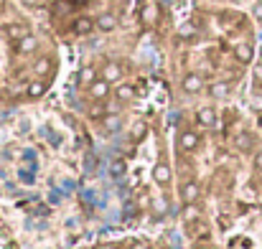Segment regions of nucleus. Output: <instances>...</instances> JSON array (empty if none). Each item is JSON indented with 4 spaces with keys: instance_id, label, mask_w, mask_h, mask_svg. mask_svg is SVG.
<instances>
[{
    "instance_id": "obj_1",
    "label": "nucleus",
    "mask_w": 262,
    "mask_h": 249,
    "mask_svg": "<svg viewBox=\"0 0 262 249\" xmlns=\"http://www.w3.org/2000/svg\"><path fill=\"white\" fill-rule=\"evenodd\" d=\"M87 94H89L92 102H107V99L112 97V84H110L107 79L97 77V79L87 87Z\"/></svg>"
},
{
    "instance_id": "obj_2",
    "label": "nucleus",
    "mask_w": 262,
    "mask_h": 249,
    "mask_svg": "<svg viewBox=\"0 0 262 249\" xmlns=\"http://www.w3.org/2000/svg\"><path fill=\"white\" fill-rule=\"evenodd\" d=\"M176 145H178V150H181V153H196V150H199V145H201V137H199V132H196V130L186 127V130H181V132H178Z\"/></svg>"
},
{
    "instance_id": "obj_3",
    "label": "nucleus",
    "mask_w": 262,
    "mask_h": 249,
    "mask_svg": "<svg viewBox=\"0 0 262 249\" xmlns=\"http://www.w3.org/2000/svg\"><path fill=\"white\" fill-rule=\"evenodd\" d=\"M181 89H183V94H199L204 89V77L196 72H186L181 77Z\"/></svg>"
},
{
    "instance_id": "obj_4",
    "label": "nucleus",
    "mask_w": 262,
    "mask_h": 249,
    "mask_svg": "<svg viewBox=\"0 0 262 249\" xmlns=\"http://www.w3.org/2000/svg\"><path fill=\"white\" fill-rule=\"evenodd\" d=\"M39 36H34V33H26L23 39H18L16 41V54L18 56H31V54H36L39 51Z\"/></svg>"
},
{
    "instance_id": "obj_5",
    "label": "nucleus",
    "mask_w": 262,
    "mask_h": 249,
    "mask_svg": "<svg viewBox=\"0 0 262 249\" xmlns=\"http://www.w3.org/2000/svg\"><path fill=\"white\" fill-rule=\"evenodd\" d=\"M102 79H107L112 87L120 84V82L125 79V69H122V64H120V61H107L105 69H102Z\"/></svg>"
},
{
    "instance_id": "obj_6",
    "label": "nucleus",
    "mask_w": 262,
    "mask_h": 249,
    "mask_svg": "<svg viewBox=\"0 0 262 249\" xmlns=\"http://www.w3.org/2000/svg\"><path fill=\"white\" fill-rule=\"evenodd\" d=\"M46 89H49V82L41 79V77H36V79H31L28 87H26V99L36 102V99H41V97L46 94Z\"/></svg>"
},
{
    "instance_id": "obj_7",
    "label": "nucleus",
    "mask_w": 262,
    "mask_h": 249,
    "mask_svg": "<svg viewBox=\"0 0 262 249\" xmlns=\"http://www.w3.org/2000/svg\"><path fill=\"white\" fill-rule=\"evenodd\" d=\"M150 178H153V183H155V186H168V183H171V178H173V170H171V165H168V163H155V165H153Z\"/></svg>"
},
{
    "instance_id": "obj_8",
    "label": "nucleus",
    "mask_w": 262,
    "mask_h": 249,
    "mask_svg": "<svg viewBox=\"0 0 262 249\" xmlns=\"http://www.w3.org/2000/svg\"><path fill=\"white\" fill-rule=\"evenodd\" d=\"M196 122H199L201 127H206V130L216 127V122H219L216 110H214V107H199V110H196Z\"/></svg>"
},
{
    "instance_id": "obj_9",
    "label": "nucleus",
    "mask_w": 262,
    "mask_h": 249,
    "mask_svg": "<svg viewBox=\"0 0 262 249\" xmlns=\"http://www.w3.org/2000/svg\"><path fill=\"white\" fill-rule=\"evenodd\" d=\"M112 94H115L117 102H133L138 97V89L133 84H127V82H120V84L112 87Z\"/></svg>"
},
{
    "instance_id": "obj_10",
    "label": "nucleus",
    "mask_w": 262,
    "mask_h": 249,
    "mask_svg": "<svg viewBox=\"0 0 262 249\" xmlns=\"http://www.w3.org/2000/svg\"><path fill=\"white\" fill-rule=\"evenodd\" d=\"M199 196H201V188H199L196 181H186V183L181 186V201H183V206H186V203H196Z\"/></svg>"
},
{
    "instance_id": "obj_11",
    "label": "nucleus",
    "mask_w": 262,
    "mask_h": 249,
    "mask_svg": "<svg viewBox=\"0 0 262 249\" xmlns=\"http://www.w3.org/2000/svg\"><path fill=\"white\" fill-rule=\"evenodd\" d=\"M94 26H97V31H102V33H112V31L117 28V16H115V13H100V16L94 18Z\"/></svg>"
},
{
    "instance_id": "obj_12",
    "label": "nucleus",
    "mask_w": 262,
    "mask_h": 249,
    "mask_svg": "<svg viewBox=\"0 0 262 249\" xmlns=\"http://www.w3.org/2000/svg\"><path fill=\"white\" fill-rule=\"evenodd\" d=\"M72 31H74L77 36H89L92 31H97V26H94V18H89V16H79V18L74 21Z\"/></svg>"
},
{
    "instance_id": "obj_13",
    "label": "nucleus",
    "mask_w": 262,
    "mask_h": 249,
    "mask_svg": "<svg viewBox=\"0 0 262 249\" xmlns=\"http://www.w3.org/2000/svg\"><path fill=\"white\" fill-rule=\"evenodd\" d=\"M3 33H6L11 41H18V39H23V36L31 33V31H28L26 23H8V26H3Z\"/></svg>"
},
{
    "instance_id": "obj_14",
    "label": "nucleus",
    "mask_w": 262,
    "mask_h": 249,
    "mask_svg": "<svg viewBox=\"0 0 262 249\" xmlns=\"http://www.w3.org/2000/svg\"><path fill=\"white\" fill-rule=\"evenodd\" d=\"M234 59H237L239 64H249V61L254 59L252 46H249V44H237V46H234Z\"/></svg>"
},
{
    "instance_id": "obj_15",
    "label": "nucleus",
    "mask_w": 262,
    "mask_h": 249,
    "mask_svg": "<svg viewBox=\"0 0 262 249\" xmlns=\"http://www.w3.org/2000/svg\"><path fill=\"white\" fill-rule=\"evenodd\" d=\"M150 211H153V216H166V214L171 211L168 198H166V196H155V198H150Z\"/></svg>"
},
{
    "instance_id": "obj_16",
    "label": "nucleus",
    "mask_w": 262,
    "mask_h": 249,
    "mask_svg": "<svg viewBox=\"0 0 262 249\" xmlns=\"http://www.w3.org/2000/svg\"><path fill=\"white\" fill-rule=\"evenodd\" d=\"M51 69H54V64H51L49 56H41V59H36V64H34V74H36V77H49Z\"/></svg>"
},
{
    "instance_id": "obj_17",
    "label": "nucleus",
    "mask_w": 262,
    "mask_h": 249,
    "mask_svg": "<svg viewBox=\"0 0 262 249\" xmlns=\"http://www.w3.org/2000/svg\"><path fill=\"white\" fill-rule=\"evenodd\" d=\"M229 92H232V87H229L226 82H214V84L209 87V94H211L214 99H226Z\"/></svg>"
},
{
    "instance_id": "obj_18",
    "label": "nucleus",
    "mask_w": 262,
    "mask_h": 249,
    "mask_svg": "<svg viewBox=\"0 0 262 249\" xmlns=\"http://www.w3.org/2000/svg\"><path fill=\"white\" fill-rule=\"evenodd\" d=\"M145 135H148V122L145 120H135L133 127H130V137L135 143H140V140H145Z\"/></svg>"
},
{
    "instance_id": "obj_19",
    "label": "nucleus",
    "mask_w": 262,
    "mask_h": 249,
    "mask_svg": "<svg viewBox=\"0 0 262 249\" xmlns=\"http://www.w3.org/2000/svg\"><path fill=\"white\" fill-rule=\"evenodd\" d=\"M94 79H97V69H94V66H82V72H79V84H82V87H89Z\"/></svg>"
},
{
    "instance_id": "obj_20",
    "label": "nucleus",
    "mask_w": 262,
    "mask_h": 249,
    "mask_svg": "<svg viewBox=\"0 0 262 249\" xmlns=\"http://www.w3.org/2000/svg\"><path fill=\"white\" fill-rule=\"evenodd\" d=\"M125 173H127V163H125V158H117V160L110 163V175H112V178H122Z\"/></svg>"
},
{
    "instance_id": "obj_21",
    "label": "nucleus",
    "mask_w": 262,
    "mask_h": 249,
    "mask_svg": "<svg viewBox=\"0 0 262 249\" xmlns=\"http://www.w3.org/2000/svg\"><path fill=\"white\" fill-rule=\"evenodd\" d=\"M155 21H158V8H155V6H145V8H143V23L153 26Z\"/></svg>"
},
{
    "instance_id": "obj_22",
    "label": "nucleus",
    "mask_w": 262,
    "mask_h": 249,
    "mask_svg": "<svg viewBox=\"0 0 262 249\" xmlns=\"http://www.w3.org/2000/svg\"><path fill=\"white\" fill-rule=\"evenodd\" d=\"M105 115H107L105 102H94V104L89 107V117H92V120H105Z\"/></svg>"
},
{
    "instance_id": "obj_23",
    "label": "nucleus",
    "mask_w": 262,
    "mask_h": 249,
    "mask_svg": "<svg viewBox=\"0 0 262 249\" xmlns=\"http://www.w3.org/2000/svg\"><path fill=\"white\" fill-rule=\"evenodd\" d=\"M105 130H107V132L120 130V117H117V115H105Z\"/></svg>"
},
{
    "instance_id": "obj_24",
    "label": "nucleus",
    "mask_w": 262,
    "mask_h": 249,
    "mask_svg": "<svg viewBox=\"0 0 262 249\" xmlns=\"http://www.w3.org/2000/svg\"><path fill=\"white\" fill-rule=\"evenodd\" d=\"M237 148H239L242 153H247V150L252 148V135H249V132H242V135L237 137Z\"/></svg>"
},
{
    "instance_id": "obj_25",
    "label": "nucleus",
    "mask_w": 262,
    "mask_h": 249,
    "mask_svg": "<svg viewBox=\"0 0 262 249\" xmlns=\"http://www.w3.org/2000/svg\"><path fill=\"white\" fill-rule=\"evenodd\" d=\"M252 16H254V21H262V0H254V6H252Z\"/></svg>"
},
{
    "instance_id": "obj_26",
    "label": "nucleus",
    "mask_w": 262,
    "mask_h": 249,
    "mask_svg": "<svg viewBox=\"0 0 262 249\" xmlns=\"http://www.w3.org/2000/svg\"><path fill=\"white\" fill-rule=\"evenodd\" d=\"M252 110L262 115V94H254V97H252Z\"/></svg>"
},
{
    "instance_id": "obj_27",
    "label": "nucleus",
    "mask_w": 262,
    "mask_h": 249,
    "mask_svg": "<svg viewBox=\"0 0 262 249\" xmlns=\"http://www.w3.org/2000/svg\"><path fill=\"white\" fill-rule=\"evenodd\" d=\"M130 249H150V246H148V241H145V239H135V241L130 244Z\"/></svg>"
},
{
    "instance_id": "obj_28",
    "label": "nucleus",
    "mask_w": 262,
    "mask_h": 249,
    "mask_svg": "<svg viewBox=\"0 0 262 249\" xmlns=\"http://www.w3.org/2000/svg\"><path fill=\"white\" fill-rule=\"evenodd\" d=\"M23 6L26 8H39V6H44V0H23Z\"/></svg>"
},
{
    "instance_id": "obj_29",
    "label": "nucleus",
    "mask_w": 262,
    "mask_h": 249,
    "mask_svg": "<svg viewBox=\"0 0 262 249\" xmlns=\"http://www.w3.org/2000/svg\"><path fill=\"white\" fill-rule=\"evenodd\" d=\"M254 168H257V170L262 173V150H259V153L254 155Z\"/></svg>"
},
{
    "instance_id": "obj_30",
    "label": "nucleus",
    "mask_w": 262,
    "mask_h": 249,
    "mask_svg": "<svg viewBox=\"0 0 262 249\" xmlns=\"http://www.w3.org/2000/svg\"><path fill=\"white\" fill-rule=\"evenodd\" d=\"M97 249H122L120 244H115V241H107V244H100Z\"/></svg>"
},
{
    "instance_id": "obj_31",
    "label": "nucleus",
    "mask_w": 262,
    "mask_h": 249,
    "mask_svg": "<svg viewBox=\"0 0 262 249\" xmlns=\"http://www.w3.org/2000/svg\"><path fill=\"white\" fill-rule=\"evenodd\" d=\"M259 130H262V115H259Z\"/></svg>"
},
{
    "instance_id": "obj_32",
    "label": "nucleus",
    "mask_w": 262,
    "mask_h": 249,
    "mask_svg": "<svg viewBox=\"0 0 262 249\" xmlns=\"http://www.w3.org/2000/svg\"><path fill=\"white\" fill-rule=\"evenodd\" d=\"M193 249H204V246H193Z\"/></svg>"
},
{
    "instance_id": "obj_33",
    "label": "nucleus",
    "mask_w": 262,
    "mask_h": 249,
    "mask_svg": "<svg viewBox=\"0 0 262 249\" xmlns=\"http://www.w3.org/2000/svg\"><path fill=\"white\" fill-rule=\"evenodd\" d=\"M259 56H262V46H259Z\"/></svg>"
},
{
    "instance_id": "obj_34",
    "label": "nucleus",
    "mask_w": 262,
    "mask_h": 249,
    "mask_svg": "<svg viewBox=\"0 0 262 249\" xmlns=\"http://www.w3.org/2000/svg\"><path fill=\"white\" fill-rule=\"evenodd\" d=\"M110 3H112V0H110Z\"/></svg>"
}]
</instances>
